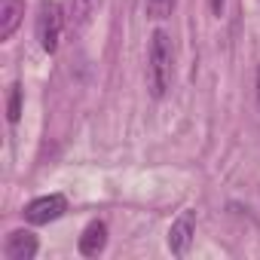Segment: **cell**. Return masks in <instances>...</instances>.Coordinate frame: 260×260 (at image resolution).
<instances>
[{"mask_svg":"<svg viewBox=\"0 0 260 260\" xmlns=\"http://www.w3.org/2000/svg\"><path fill=\"white\" fill-rule=\"evenodd\" d=\"M172 37L166 31H153L150 37V49H147V89L153 98H162L172 86Z\"/></svg>","mask_w":260,"mask_h":260,"instance_id":"1","label":"cell"},{"mask_svg":"<svg viewBox=\"0 0 260 260\" xmlns=\"http://www.w3.org/2000/svg\"><path fill=\"white\" fill-rule=\"evenodd\" d=\"M61 31H64V10H61V4H58V0H43L40 13H37V40H40V49L52 55L58 49Z\"/></svg>","mask_w":260,"mask_h":260,"instance_id":"2","label":"cell"},{"mask_svg":"<svg viewBox=\"0 0 260 260\" xmlns=\"http://www.w3.org/2000/svg\"><path fill=\"white\" fill-rule=\"evenodd\" d=\"M68 211V199L61 193H49V196H40L34 202H28L25 208V220L40 226V223H49V220H58L61 214Z\"/></svg>","mask_w":260,"mask_h":260,"instance_id":"3","label":"cell"},{"mask_svg":"<svg viewBox=\"0 0 260 260\" xmlns=\"http://www.w3.org/2000/svg\"><path fill=\"white\" fill-rule=\"evenodd\" d=\"M193 236H196V211H181V217L172 223V230H169V251L172 254H187L190 251V245H193Z\"/></svg>","mask_w":260,"mask_h":260,"instance_id":"4","label":"cell"},{"mask_svg":"<svg viewBox=\"0 0 260 260\" xmlns=\"http://www.w3.org/2000/svg\"><path fill=\"white\" fill-rule=\"evenodd\" d=\"M4 254H7V260H31V257L37 254V239H34V233H28V230L10 233Z\"/></svg>","mask_w":260,"mask_h":260,"instance_id":"5","label":"cell"},{"mask_svg":"<svg viewBox=\"0 0 260 260\" xmlns=\"http://www.w3.org/2000/svg\"><path fill=\"white\" fill-rule=\"evenodd\" d=\"M107 245V223L104 220H92L83 236H80V254L83 257H98Z\"/></svg>","mask_w":260,"mask_h":260,"instance_id":"6","label":"cell"},{"mask_svg":"<svg viewBox=\"0 0 260 260\" xmlns=\"http://www.w3.org/2000/svg\"><path fill=\"white\" fill-rule=\"evenodd\" d=\"M22 16H25L22 0H4L0 4V40H10L16 34V28L22 25Z\"/></svg>","mask_w":260,"mask_h":260,"instance_id":"7","label":"cell"},{"mask_svg":"<svg viewBox=\"0 0 260 260\" xmlns=\"http://www.w3.org/2000/svg\"><path fill=\"white\" fill-rule=\"evenodd\" d=\"M98 7H101V0H74L71 4V25L77 31H83L92 22V16L98 13Z\"/></svg>","mask_w":260,"mask_h":260,"instance_id":"8","label":"cell"},{"mask_svg":"<svg viewBox=\"0 0 260 260\" xmlns=\"http://www.w3.org/2000/svg\"><path fill=\"white\" fill-rule=\"evenodd\" d=\"M175 7H178V0H144V13H147V19H153V22L169 19Z\"/></svg>","mask_w":260,"mask_h":260,"instance_id":"9","label":"cell"},{"mask_svg":"<svg viewBox=\"0 0 260 260\" xmlns=\"http://www.w3.org/2000/svg\"><path fill=\"white\" fill-rule=\"evenodd\" d=\"M22 116V86L10 89V122H19Z\"/></svg>","mask_w":260,"mask_h":260,"instance_id":"10","label":"cell"},{"mask_svg":"<svg viewBox=\"0 0 260 260\" xmlns=\"http://www.w3.org/2000/svg\"><path fill=\"white\" fill-rule=\"evenodd\" d=\"M208 4H211V13H214V16H220V13H223V7H226V0H208Z\"/></svg>","mask_w":260,"mask_h":260,"instance_id":"11","label":"cell"},{"mask_svg":"<svg viewBox=\"0 0 260 260\" xmlns=\"http://www.w3.org/2000/svg\"><path fill=\"white\" fill-rule=\"evenodd\" d=\"M257 101H260V64H257Z\"/></svg>","mask_w":260,"mask_h":260,"instance_id":"12","label":"cell"}]
</instances>
